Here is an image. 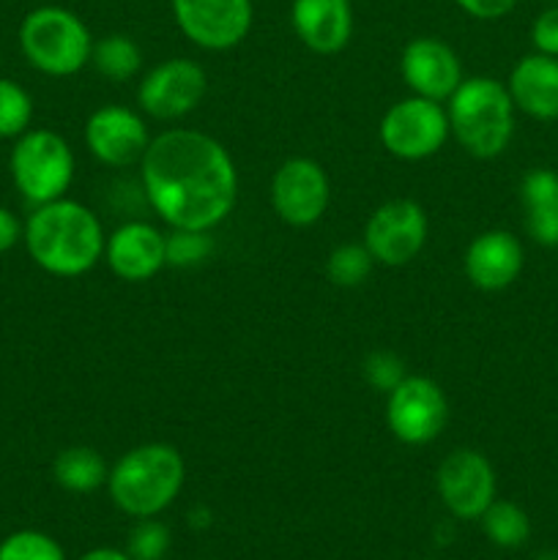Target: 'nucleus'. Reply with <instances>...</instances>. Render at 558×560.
Masks as SVG:
<instances>
[{"label": "nucleus", "mask_w": 558, "mask_h": 560, "mask_svg": "<svg viewBox=\"0 0 558 560\" xmlns=\"http://www.w3.org/2000/svg\"><path fill=\"white\" fill-rule=\"evenodd\" d=\"M399 74L414 96L432 98V102H446L465 80L457 52L446 42L432 36H419L405 44L399 55Z\"/></svg>", "instance_id": "nucleus-15"}, {"label": "nucleus", "mask_w": 558, "mask_h": 560, "mask_svg": "<svg viewBox=\"0 0 558 560\" xmlns=\"http://www.w3.org/2000/svg\"><path fill=\"white\" fill-rule=\"evenodd\" d=\"M148 202L173 230H213L233 213L239 170L228 148L197 129L153 137L140 159Z\"/></svg>", "instance_id": "nucleus-1"}, {"label": "nucleus", "mask_w": 558, "mask_h": 560, "mask_svg": "<svg viewBox=\"0 0 558 560\" xmlns=\"http://www.w3.org/2000/svg\"><path fill=\"white\" fill-rule=\"evenodd\" d=\"M22 241L27 255L42 271L60 279H74L91 271L104 257L102 219L82 202L60 197L33 208Z\"/></svg>", "instance_id": "nucleus-2"}, {"label": "nucleus", "mask_w": 558, "mask_h": 560, "mask_svg": "<svg viewBox=\"0 0 558 560\" xmlns=\"http://www.w3.org/2000/svg\"><path fill=\"white\" fill-rule=\"evenodd\" d=\"M211 512H208V509L206 506H195V509H191V512H189V525H191V528H195V530H206L208 528V525H211Z\"/></svg>", "instance_id": "nucleus-34"}, {"label": "nucleus", "mask_w": 558, "mask_h": 560, "mask_svg": "<svg viewBox=\"0 0 558 560\" xmlns=\"http://www.w3.org/2000/svg\"><path fill=\"white\" fill-rule=\"evenodd\" d=\"M53 476L58 487L74 495H91L109 479V468L102 454L91 446H69L55 457Z\"/></svg>", "instance_id": "nucleus-21"}, {"label": "nucleus", "mask_w": 558, "mask_h": 560, "mask_svg": "<svg viewBox=\"0 0 558 560\" xmlns=\"http://www.w3.org/2000/svg\"><path fill=\"white\" fill-rule=\"evenodd\" d=\"M449 135L452 129H449L446 107L421 96H408L392 104L377 126L381 145L403 162H421V159L435 156L446 145Z\"/></svg>", "instance_id": "nucleus-7"}, {"label": "nucleus", "mask_w": 558, "mask_h": 560, "mask_svg": "<svg viewBox=\"0 0 558 560\" xmlns=\"http://www.w3.org/2000/svg\"><path fill=\"white\" fill-rule=\"evenodd\" d=\"M514 102L496 77H468L446 98L449 129L468 156L496 159L514 137Z\"/></svg>", "instance_id": "nucleus-4"}, {"label": "nucleus", "mask_w": 558, "mask_h": 560, "mask_svg": "<svg viewBox=\"0 0 558 560\" xmlns=\"http://www.w3.org/2000/svg\"><path fill=\"white\" fill-rule=\"evenodd\" d=\"M531 42H534L536 52L558 58V5L545 9L531 25Z\"/></svg>", "instance_id": "nucleus-30"}, {"label": "nucleus", "mask_w": 558, "mask_h": 560, "mask_svg": "<svg viewBox=\"0 0 558 560\" xmlns=\"http://www.w3.org/2000/svg\"><path fill=\"white\" fill-rule=\"evenodd\" d=\"M271 208L290 228H312L321 222L332 202L328 175L315 159L293 156L277 167L271 178Z\"/></svg>", "instance_id": "nucleus-12"}, {"label": "nucleus", "mask_w": 558, "mask_h": 560, "mask_svg": "<svg viewBox=\"0 0 558 560\" xmlns=\"http://www.w3.org/2000/svg\"><path fill=\"white\" fill-rule=\"evenodd\" d=\"M525 262L523 244L509 230H487L476 235L463 257L465 277L485 293L507 290L520 277Z\"/></svg>", "instance_id": "nucleus-17"}, {"label": "nucleus", "mask_w": 558, "mask_h": 560, "mask_svg": "<svg viewBox=\"0 0 558 560\" xmlns=\"http://www.w3.org/2000/svg\"><path fill=\"white\" fill-rule=\"evenodd\" d=\"M151 131L146 118L124 104H104L93 109L85 124V145L104 167H131L140 164L151 145Z\"/></svg>", "instance_id": "nucleus-14"}, {"label": "nucleus", "mask_w": 558, "mask_h": 560, "mask_svg": "<svg viewBox=\"0 0 558 560\" xmlns=\"http://www.w3.org/2000/svg\"><path fill=\"white\" fill-rule=\"evenodd\" d=\"M290 25L306 49L337 55L353 36V5L350 0H293Z\"/></svg>", "instance_id": "nucleus-18"}, {"label": "nucleus", "mask_w": 558, "mask_h": 560, "mask_svg": "<svg viewBox=\"0 0 558 560\" xmlns=\"http://www.w3.org/2000/svg\"><path fill=\"white\" fill-rule=\"evenodd\" d=\"M388 432L405 446L438 441L449 424V399L432 377L405 375L386 394Z\"/></svg>", "instance_id": "nucleus-8"}, {"label": "nucleus", "mask_w": 558, "mask_h": 560, "mask_svg": "<svg viewBox=\"0 0 558 560\" xmlns=\"http://www.w3.org/2000/svg\"><path fill=\"white\" fill-rule=\"evenodd\" d=\"M507 88L520 113L536 120H558V58L525 55L514 63Z\"/></svg>", "instance_id": "nucleus-19"}, {"label": "nucleus", "mask_w": 558, "mask_h": 560, "mask_svg": "<svg viewBox=\"0 0 558 560\" xmlns=\"http://www.w3.org/2000/svg\"><path fill=\"white\" fill-rule=\"evenodd\" d=\"M481 530L501 550H518L531 539V520L523 506L512 501H492L481 514Z\"/></svg>", "instance_id": "nucleus-23"}, {"label": "nucleus", "mask_w": 558, "mask_h": 560, "mask_svg": "<svg viewBox=\"0 0 558 560\" xmlns=\"http://www.w3.org/2000/svg\"><path fill=\"white\" fill-rule=\"evenodd\" d=\"M22 230L25 228L20 224V219H16L9 208L0 206V255L9 249H14V246L20 244Z\"/></svg>", "instance_id": "nucleus-32"}, {"label": "nucleus", "mask_w": 558, "mask_h": 560, "mask_svg": "<svg viewBox=\"0 0 558 560\" xmlns=\"http://www.w3.org/2000/svg\"><path fill=\"white\" fill-rule=\"evenodd\" d=\"M474 20H501L518 5V0H454Z\"/></svg>", "instance_id": "nucleus-31"}, {"label": "nucleus", "mask_w": 558, "mask_h": 560, "mask_svg": "<svg viewBox=\"0 0 558 560\" xmlns=\"http://www.w3.org/2000/svg\"><path fill=\"white\" fill-rule=\"evenodd\" d=\"M206 91L208 77L200 63L189 58H170L142 74L137 104L156 120H178L200 107Z\"/></svg>", "instance_id": "nucleus-11"}, {"label": "nucleus", "mask_w": 558, "mask_h": 560, "mask_svg": "<svg viewBox=\"0 0 558 560\" xmlns=\"http://www.w3.org/2000/svg\"><path fill=\"white\" fill-rule=\"evenodd\" d=\"M170 528L164 523H159L156 517L137 520V525L131 528L129 541H126V552L131 560H164L170 550Z\"/></svg>", "instance_id": "nucleus-28"}, {"label": "nucleus", "mask_w": 558, "mask_h": 560, "mask_svg": "<svg viewBox=\"0 0 558 560\" xmlns=\"http://www.w3.org/2000/svg\"><path fill=\"white\" fill-rule=\"evenodd\" d=\"M77 560H131L126 550H115V547H96V550H88L85 556Z\"/></svg>", "instance_id": "nucleus-33"}, {"label": "nucleus", "mask_w": 558, "mask_h": 560, "mask_svg": "<svg viewBox=\"0 0 558 560\" xmlns=\"http://www.w3.org/2000/svg\"><path fill=\"white\" fill-rule=\"evenodd\" d=\"M528 235L542 246H558V173L547 167L531 170L520 184Z\"/></svg>", "instance_id": "nucleus-20"}, {"label": "nucleus", "mask_w": 558, "mask_h": 560, "mask_svg": "<svg viewBox=\"0 0 558 560\" xmlns=\"http://www.w3.org/2000/svg\"><path fill=\"white\" fill-rule=\"evenodd\" d=\"M361 372H364V381L370 383L375 392L388 394L399 381H403L408 372H405L403 359L397 353H388V350H375L364 359L361 364Z\"/></svg>", "instance_id": "nucleus-29"}, {"label": "nucleus", "mask_w": 558, "mask_h": 560, "mask_svg": "<svg viewBox=\"0 0 558 560\" xmlns=\"http://www.w3.org/2000/svg\"><path fill=\"white\" fill-rule=\"evenodd\" d=\"M11 180L33 206L66 197L74 180V153L53 129H27L16 137L9 156Z\"/></svg>", "instance_id": "nucleus-6"}, {"label": "nucleus", "mask_w": 558, "mask_h": 560, "mask_svg": "<svg viewBox=\"0 0 558 560\" xmlns=\"http://www.w3.org/2000/svg\"><path fill=\"white\" fill-rule=\"evenodd\" d=\"M104 260L124 282H148L167 266V235L148 222H126L107 235Z\"/></svg>", "instance_id": "nucleus-16"}, {"label": "nucleus", "mask_w": 558, "mask_h": 560, "mask_svg": "<svg viewBox=\"0 0 558 560\" xmlns=\"http://www.w3.org/2000/svg\"><path fill=\"white\" fill-rule=\"evenodd\" d=\"M184 457L170 443H142L109 468L107 492L135 520L159 517L184 490Z\"/></svg>", "instance_id": "nucleus-3"}, {"label": "nucleus", "mask_w": 558, "mask_h": 560, "mask_svg": "<svg viewBox=\"0 0 558 560\" xmlns=\"http://www.w3.org/2000/svg\"><path fill=\"white\" fill-rule=\"evenodd\" d=\"M372 266L375 260L364 244H339L326 260V277L337 288H359L370 277Z\"/></svg>", "instance_id": "nucleus-25"}, {"label": "nucleus", "mask_w": 558, "mask_h": 560, "mask_svg": "<svg viewBox=\"0 0 558 560\" xmlns=\"http://www.w3.org/2000/svg\"><path fill=\"white\" fill-rule=\"evenodd\" d=\"M33 98L20 82L0 77V140H16L31 129Z\"/></svg>", "instance_id": "nucleus-24"}, {"label": "nucleus", "mask_w": 558, "mask_h": 560, "mask_svg": "<svg viewBox=\"0 0 558 560\" xmlns=\"http://www.w3.org/2000/svg\"><path fill=\"white\" fill-rule=\"evenodd\" d=\"M0 560H66V552L49 534L25 528L0 541Z\"/></svg>", "instance_id": "nucleus-26"}, {"label": "nucleus", "mask_w": 558, "mask_h": 560, "mask_svg": "<svg viewBox=\"0 0 558 560\" xmlns=\"http://www.w3.org/2000/svg\"><path fill=\"white\" fill-rule=\"evenodd\" d=\"M438 495L454 520H479L496 501V470L476 448H457L446 454L435 474Z\"/></svg>", "instance_id": "nucleus-13"}, {"label": "nucleus", "mask_w": 558, "mask_h": 560, "mask_svg": "<svg viewBox=\"0 0 558 560\" xmlns=\"http://www.w3.org/2000/svg\"><path fill=\"white\" fill-rule=\"evenodd\" d=\"M170 9L181 33L208 52L239 47L255 20L252 0H170Z\"/></svg>", "instance_id": "nucleus-10"}, {"label": "nucleus", "mask_w": 558, "mask_h": 560, "mask_svg": "<svg viewBox=\"0 0 558 560\" xmlns=\"http://www.w3.org/2000/svg\"><path fill=\"white\" fill-rule=\"evenodd\" d=\"M534 560H558V550H545V552H539V556H536Z\"/></svg>", "instance_id": "nucleus-35"}, {"label": "nucleus", "mask_w": 558, "mask_h": 560, "mask_svg": "<svg viewBox=\"0 0 558 560\" xmlns=\"http://www.w3.org/2000/svg\"><path fill=\"white\" fill-rule=\"evenodd\" d=\"M91 63L107 80L126 82L142 69V49L126 33H109V36L93 42Z\"/></svg>", "instance_id": "nucleus-22"}, {"label": "nucleus", "mask_w": 558, "mask_h": 560, "mask_svg": "<svg viewBox=\"0 0 558 560\" xmlns=\"http://www.w3.org/2000/svg\"><path fill=\"white\" fill-rule=\"evenodd\" d=\"M16 38L27 63L47 77H71L91 63V31L63 5H38L27 11Z\"/></svg>", "instance_id": "nucleus-5"}, {"label": "nucleus", "mask_w": 558, "mask_h": 560, "mask_svg": "<svg viewBox=\"0 0 558 560\" xmlns=\"http://www.w3.org/2000/svg\"><path fill=\"white\" fill-rule=\"evenodd\" d=\"M427 235H430V219H427L425 208L399 197V200H388L372 211L361 244L367 246L375 262L399 268L408 266L425 249Z\"/></svg>", "instance_id": "nucleus-9"}, {"label": "nucleus", "mask_w": 558, "mask_h": 560, "mask_svg": "<svg viewBox=\"0 0 558 560\" xmlns=\"http://www.w3.org/2000/svg\"><path fill=\"white\" fill-rule=\"evenodd\" d=\"M213 252L211 230H173L167 233V266H200Z\"/></svg>", "instance_id": "nucleus-27"}]
</instances>
